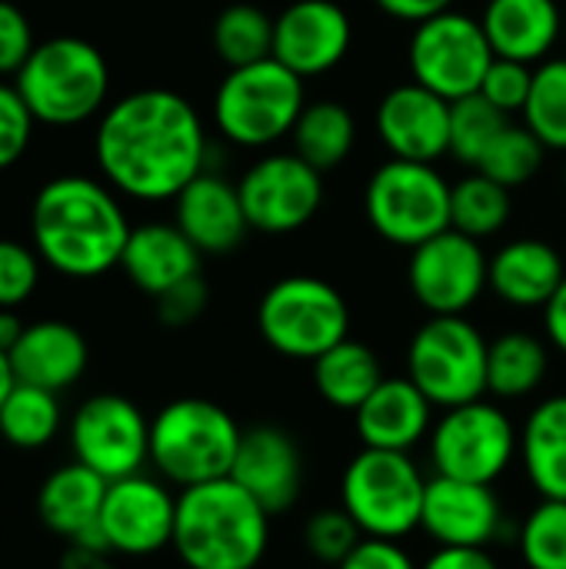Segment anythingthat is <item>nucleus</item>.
<instances>
[{
	"label": "nucleus",
	"mask_w": 566,
	"mask_h": 569,
	"mask_svg": "<svg viewBox=\"0 0 566 569\" xmlns=\"http://www.w3.org/2000/svg\"><path fill=\"white\" fill-rule=\"evenodd\" d=\"M93 153L103 180L140 203L177 200L207 170V133L190 100L173 90H133L100 113Z\"/></svg>",
	"instance_id": "1"
},
{
	"label": "nucleus",
	"mask_w": 566,
	"mask_h": 569,
	"mask_svg": "<svg viewBox=\"0 0 566 569\" xmlns=\"http://www.w3.org/2000/svg\"><path fill=\"white\" fill-rule=\"evenodd\" d=\"M130 230L113 187L93 177H57L30 207L37 257L70 280H93L120 267Z\"/></svg>",
	"instance_id": "2"
},
{
	"label": "nucleus",
	"mask_w": 566,
	"mask_h": 569,
	"mask_svg": "<svg viewBox=\"0 0 566 569\" xmlns=\"http://www.w3.org/2000/svg\"><path fill=\"white\" fill-rule=\"evenodd\" d=\"M173 553L187 569H257L270 547V513L234 480L177 493Z\"/></svg>",
	"instance_id": "3"
},
{
	"label": "nucleus",
	"mask_w": 566,
	"mask_h": 569,
	"mask_svg": "<svg viewBox=\"0 0 566 569\" xmlns=\"http://www.w3.org/2000/svg\"><path fill=\"white\" fill-rule=\"evenodd\" d=\"M244 430L214 400L180 397L150 420V467L177 490L224 480L234 470Z\"/></svg>",
	"instance_id": "4"
},
{
	"label": "nucleus",
	"mask_w": 566,
	"mask_h": 569,
	"mask_svg": "<svg viewBox=\"0 0 566 569\" xmlns=\"http://www.w3.org/2000/svg\"><path fill=\"white\" fill-rule=\"evenodd\" d=\"M13 77L33 120L47 127H77L97 117L110 93L103 53L80 37H50L37 43Z\"/></svg>",
	"instance_id": "5"
},
{
	"label": "nucleus",
	"mask_w": 566,
	"mask_h": 569,
	"mask_svg": "<svg viewBox=\"0 0 566 569\" xmlns=\"http://www.w3.org/2000/svg\"><path fill=\"white\" fill-rule=\"evenodd\" d=\"M307 107L304 77L267 57L247 67H230L214 93L217 130L247 150H264L294 133Z\"/></svg>",
	"instance_id": "6"
},
{
	"label": "nucleus",
	"mask_w": 566,
	"mask_h": 569,
	"mask_svg": "<svg viewBox=\"0 0 566 569\" xmlns=\"http://www.w3.org/2000/svg\"><path fill=\"white\" fill-rule=\"evenodd\" d=\"M430 477L404 450L364 447L340 477V507L364 537L404 540L420 530Z\"/></svg>",
	"instance_id": "7"
},
{
	"label": "nucleus",
	"mask_w": 566,
	"mask_h": 569,
	"mask_svg": "<svg viewBox=\"0 0 566 569\" xmlns=\"http://www.w3.org/2000/svg\"><path fill=\"white\" fill-rule=\"evenodd\" d=\"M257 330L274 353L314 363L350 337V307L334 283L297 273L267 287L257 307Z\"/></svg>",
	"instance_id": "8"
},
{
	"label": "nucleus",
	"mask_w": 566,
	"mask_h": 569,
	"mask_svg": "<svg viewBox=\"0 0 566 569\" xmlns=\"http://www.w3.org/2000/svg\"><path fill=\"white\" fill-rule=\"evenodd\" d=\"M364 213L377 237L414 250L450 230V183L434 163L394 157L370 173Z\"/></svg>",
	"instance_id": "9"
},
{
	"label": "nucleus",
	"mask_w": 566,
	"mask_h": 569,
	"mask_svg": "<svg viewBox=\"0 0 566 569\" xmlns=\"http://www.w3.org/2000/svg\"><path fill=\"white\" fill-rule=\"evenodd\" d=\"M437 477L467 483H497L520 453V430L510 413L490 400L444 410L427 437Z\"/></svg>",
	"instance_id": "10"
},
{
	"label": "nucleus",
	"mask_w": 566,
	"mask_h": 569,
	"mask_svg": "<svg viewBox=\"0 0 566 569\" xmlns=\"http://www.w3.org/2000/svg\"><path fill=\"white\" fill-rule=\"evenodd\" d=\"M487 350L467 317H430L407 347V377L437 410L474 403L487 397Z\"/></svg>",
	"instance_id": "11"
},
{
	"label": "nucleus",
	"mask_w": 566,
	"mask_h": 569,
	"mask_svg": "<svg viewBox=\"0 0 566 569\" xmlns=\"http://www.w3.org/2000/svg\"><path fill=\"white\" fill-rule=\"evenodd\" d=\"M407 60L420 87L454 103L480 90L494 63V47L477 17L450 7L414 27Z\"/></svg>",
	"instance_id": "12"
},
{
	"label": "nucleus",
	"mask_w": 566,
	"mask_h": 569,
	"mask_svg": "<svg viewBox=\"0 0 566 569\" xmlns=\"http://www.w3.org/2000/svg\"><path fill=\"white\" fill-rule=\"evenodd\" d=\"M70 450L107 483L123 480L150 463V420L120 393H93L73 410Z\"/></svg>",
	"instance_id": "13"
},
{
	"label": "nucleus",
	"mask_w": 566,
	"mask_h": 569,
	"mask_svg": "<svg viewBox=\"0 0 566 569\" xmlns=\"http://www.w3.org/2000/svg\"><path fill=\"white\" fill-rule=\"evenodd\" d=\"M407 283L430 317H464L490 287V257L480 240L450 227L410 250Z\"/></svg>",
	"instance_id": "14"
},
{
	"label": "nucleus",
	"mask_w": 566,
	"mask_h": 569,
	"mask_svg": "<svg viewBox=\"0 0 566 569\" xmlns=\"http://www.w3.org/2000/svg\"><path fill=\"white\" fill-rule=\"evenodd\" d=\"M250 230L294 233L324 207V173L297 153L260 157L237 183Z\"/></svg>",
	"instance_id": "15"
},
{
	"label": "nucleus",
	"mask_w": 566,
	"mask_h": 569,
	"mask_svg": "<svg viewBox=\"0 0 566 569\" xmlns=\"http://www.w3.org/2000/svg\"><path fill=\"white\" fill-rule=\"evenodd\" d=\"M177 497L167 480L130 473L107 483L97 530L113 557H153L173 543Z\"/></svg>",
	"instance_id": "16"
},
{
	"label": "nucleus",
	"mask_w": 566,
	"mask_h": 569,
	"mask_svg": "<svg viewBox=\"0 0 566 569\" xmlns=\"http://www.w3.org/2000/svg\"><path fill=\"white\" fill-rule=\"evenodd\" d=\"M354 43V23L334 0H297L274 17V60L297 77L334 70Z\"/></svg>",
	"instance_id": "17"
},
{
	"label": "nucleus",
	"mask_w": 566,
	"mask_h": 569,
	"mask_svg": "<svg viewBox=\"0 0 566 569\" xmlns=\"http://www.w3.org/2000/svg\"><path fill=\"white\" fill-rule=\"evenodd\" d=\"M420 530L437 547H490L504 530V507L490 483L430 477Z\"/></svg>",
	"instance_id": "18"
},
{
	"label": "nucleus",
	"mask_w": 566,
	"mask_h": 569,
	"mask_svg": "<svg viewBox=\"0 0 566 569\" xmlns=\"http://www.w3.org/2000/svg\"><path fill=\"white\" fill-rule=\"evenodd\" d=\"M377 133L390 157L434 163L450 153V100L417 80L400 83L377 103Z\"/></svg>",
	"instance_id": "19"
},
{
	"label": "nucleus",
	"mask_w": 566,
	"mask_h": 569,
	"mask_svg": "<svg viewBox=\"0 0 566 569\" xmlns=\"http://www.w3.org/2000/svg\"><path fill=\"white\" fill-rule=\"evenodd\" d=\"M230 477L270 513H287L304 490V453L294 433L274 423L244 430Z\"/></svg>",
	"instance_id": "20"
},
{
	"label": "nucleus",
	"mask_w": 566,
	"mask_h": 569,
	"mask_svg": "<svg viewBox=\"0 0 566 569\" xmlns=\"http://www.w3.org/2000/svg\"><path fill=\"white\" fill-rule=\"evenodd\" d=\"M173 210H177L173 223L187 233V240L200 253H214V257L234 253L250 233V220L244 213L237 183L210 170L193 177L177 193Z\"/></svg>",
	"instance_id": "21"
},
{
	"label": "nucleus",
	"mask_w": 566,
	"mask_h": 569,
	"mask_svg": "<svg viewBox=\"0 0 566 569\" xmlns=\"http://www.w3.org/2000/svg\"><path fill=\"white\" fill-rule=\"evenodd\" d=\"M434 410L437 407L410 377H384L380 387L357 407L354 427L364 447L410 453L430 437Z\"/></svg>",
	"instance_id": "22"
},
{
	"label": "nucleus",
	"mask_w": 566,
	"mask_h": 569,
	"mask_svg": "<svg viewBox=\"0 0 566 569\" xmlns=\"http://www.w3.org/2000/svg\"><path fill=\"white\" fill-rule=\"evenodd\" d=\"M7 357L17 383L63 393L83 377L90 350L77 327L63 320H37L27 323V330L20 333L17 347Z\"/></svg>",
	"instance_id": "23"
},
{
	"label": "nucleus",
	"mask_w": 566,
	"mask_h": 569,
	"mask_svg": "<svg viewBox=\"0 0 566 569\" xmlns=\"http://www.w3.org/2000/svg\"><path fill=\"white\" fill-rule=\"evenodd\" d=\"M480 23L494 57L520 60L530 67L554 53L566 30L557 0H487Z\"/></svg>",
	"instance_id": "24"
},
{
	"label": "nucleus",
	"mask_w": 566,
	"mask_h": 569,
	"mask_svg": "<svg viewBox=\"0 0 566 569\" xmlns=\"http://www.w3.org/2000/svg\"><path fill=\"white\" fill-rule=\"evenodd\" d=\"M200 250L177 223H140L130 230L120 267L127 280L153 300L200 273Z\"/></svg>",
	"instance_id": "25"
},
{
	"label": "nucleus",
	"mask_w": 566,
	"mask_h": 569,
	"mask_svg": "<svg viewBox=\"0 0 566 569\" xmlns=\"http://www.w3.org/2000/svg\"><path fill=\"white\" fill-rule=\"evenodd\" d=\"M564 277V257L537 237L510 240L490 257V290L517 310H544Z\"/></svg>",
	"instance_id": "26"
},
{
	"label": "nucleus",
	"mask_w": 566,
	"mask_h": 569,
	"mask_svg": "<svg viewBox=\"0 0 566 569\" xmlns=\"http://www.w3.org/2000/svg\"><path fill=\"white\" fill-rule=\"evenodd\" d=\"M103 497H107V480L73 460L67 467H57L40 483L37 513L50 533L63 537L67 543H77L97 533Z\"/></svg>",
	"instance_id": "27"
},
{
	"label": "nucleus",
	"mask_w": 566,
	"mask_h": 569,
	"mask_svg": "<svg viewBox=\"0 0 566 569\" xmlns=\"http://www.w3.org/2000/svg\"><path fill=\"white\" fill-rule=\"evenodd\" d=\"M517 460L544 500H566V393L540 400L527 413Z\"/></svg>",
	"instance_id": "28"
},
{
	"label": "nucleus",
	"mask_w": 566,
	"mask_h": 569,
	"mask_svg": "<svg viewBox=\"0 0 566 569\" xmlns=\"http://www.w3.org/2000/svg\"><path fill=\"white\" fill-rule=\"evenodd\" d=\"M380 380H384L380 357L367 343L350 337L314 360V387L320 400L330 403L334 410L357 413V407L380 387Z\"/></svg>",
	"instance_id": "29"
},
{
	"label": "nucleus",
	"mask_w": 566,
	"mask_h": 569,
	"mask_svg": "<svg viewBox=\"0 0 566 569\" xmlns=\"http://www.w3.org/2000/svg\"><path fill=\"white\" fill-rule=\"evenodd\" d=\"M550 350L527 330H510L490 340L487 350V393L497 400H524L547 380Z\"/></svg>",
	"instance_id": "30"
},
{
	"label": "nucleus",
	"mask_w": 566,
	"mask_h": 569,
	"mask_svg": "<svg viewBox=\"0 0 566 569\" xmlns=\"http://www.w3.org/2000/svg\"><path fill=\"white\" fill-rule=\"evenodd\" d=\"M294 153L320 173L340 167L357 143V120L340 100H314L294 123Z\"/></svg>",
	"instance_id": "31"
},
{
	"label": "nucleus",
	"mask_w": 566,
	"mask_h": 569,
	"mask_svg": "<svg viewBox=\"0 0 566 569\" xmlns=\"http://www.w3.org/2000/svg\"><path fill=\"white\" fill-rule=\"evenodd\" d=\"M60 433V400L50 390L13 383L0 403V437L17 450H43Z\"/></svg>",
	"instance_id": "32"
},
{
	"label": "nucleus",
	"mask_w": 566,
	"mask_h": 569,
	"mask_svg": "<svg viewBox=\"0 0 566 569\" xmlns=\"http://www.w3.org/2000/svg\"><path fill=\"white\" fill-rule=\"evenodd\" d=\"M510 210H514L510 190L480 170L450 183V227L474 240L497 237L507 227Z\"/></svg>",
	"instance_id": "33"
},
{
	"label": "nucleus",
	"mask_w": 566,
	"mask_h": 569,
	"mask_svg": "<svg viewBox=\"0 0 566 569\" xmlns=\"http://www.w3.org/2000/svg\"><path fill=\"white\" fill-rule=\"evenodd\" d=\"M214 50L227 67L274 57V17L257 3H230L214 20Z\"/></svg>",
	"instance_id": "34"
},
{
	"label": "nucleus",
	"mask_w": 566,
	"mask_h": 569,
	"mask_svg": "<svg viewBox=\"0 0 566 569\" xmlns=\"http://www.w3.org/2000/svg\"><path fill=\"white\" fill-rule=\"evenodd\" d=\"M520 117L547 150L566 153V57H547L534 67L530 100Z\"/></svg>",
	"instance_id": "35"
},
{
	"label": "nucleus",
	"mask_w": 566,
	"mask_h": 569,
	"mask_svg": "<svg viewBox=\"0 0 566 569\" xmlns=\"http://www.w3.org/2000/svg\"><path fill=\"white\" fill-rule=\"evenodd\" d=\"M507 123L510 117L480 93L454 100L450 103V153L460 163L477 170V163L494 147V140L507 130Z\"/></svg>",
	"instance_id": "36"
},
{
	"label": "nucleus",
	"mask_w": 566,
	"mask_h": 569,
	"mask_svg": "<svg viewBox=\"0 0 566 569\" xmlns=\"http://www.w3.org/2000/svg\"><path fill=\"white\" fill-rule=\"evenodd\" d=\"M547 147L537 140V133L527 123H507V130L494 140V147L484 153V160L477 163L480 173H487L490 180L504 183L507 190L530 183L540 167H544Z\"/></svg>",
	"instance_id": "37"
},
{
	"label": "nucleus",
	"mask_w": 566,
	"mask_h": 569,
	"mask_svg": "<svg viewBox=\"0 0 566 569\" xmlns=\"http://www.w3.org/2000/svg\"><path fill=\"white\" fill-rule=\"evenodd\" d=\"M520 560L527 569H566V500H544L520 520Z\"/></svg>",
	"instance_id": "38"
},
{
	"label": "nucleus",
	"mask_w": 566,
	"mask_h": 569,
	"mask_svg": "<svg viewBox=\"0 0 566 569\" xmlns=\"http://www.w3.org/2000/svg\"><path fill=\"white\" fill-rule=\"evenodd\" d=\"M360 540H364V533L344 507L317 510L304 523V547L317 563L340 567Z\"/></svg>",
	"instance_id": "39"
},
{
	"label": "nucleus",
	"mask_w": 566,
	"mask_h": 569,
	"mask_svg": "<svg viewBox=\"0 0 566 569\" xmlns=\"http://www.w3.org/2000/svg\"><path fill=\"white\" fill-rule=\"evenodd\" d=\"M40 263L37 250L17 240H0V310H17L30 300L40 283Z\"/></svg>",
	"instance_id": "40"
},
{
	"label": "nucleus",
	"mask_w": 566,
	"mask_h": 569,
	"mask_svg": "<svg viewBox=\"0 0 566 569\" xmlns=\"http://www.w3.org/2000/svg\"><path fill=\"white\" fill-rule=\"evenodd\" d=\"M530 87H534V67L530 63L494 57V63H490V70H487L477 93L487 97L507 117H514V113H524V107L530 100Z\"/></svg>",
	"instance_id": "41"
},
{
	"label": "nucleus",
	"mask_w": 566,
	"mask_h": 569,
	"mask_svg": "<svg viewBox=\"0 0 566 569\" xmlns=\"http://www.w3.org/2000/svg\"><path fill=\"white\" fill-rule=\"evenodd\" d=\"M33 113L13 83H0V170H10L30 147Z\"/></svg>",
	"instance_id": "42"
},
{
	"label": "nucleus",
	"mask_w": 566,
	"mask_h": 569,
	"mask_svg": "<svg viewBox=\"0 0 566 569\" xmlns=\"http://www.w3.org/2000/svg\"><path fill=\"white\" fill-rule=\"evenodd\" d=\"M33 30H30V20L27 13L10 3V0H0V77L7 73H17L27 57L33 53Z\"/></svg>",
	"instance_id": "43"
},
{
	"label": "nucleus",
	"mask_w": 566,
	"mask_h": 569,
	"mask_svg": "<svg viewBox=\"0 0 566 569\" xmlns=\"http://www.w3.org/2000/svg\"><path fill=\"white\" fill-rule=\"evenodd\" d=\"M207 297H210L207 283L197 273V277H190V280H183V283H177L157 297V317L163 327H190L207 310Z\"/></svg>",
	"instance_id": "44"
},
{
	"label": "nucleus",
	"mask_w": 566,
	"mask_h": 569,
	"mask_svg": "<svg viewBox=\"0 0 566 569\" xmlns=\"http://www.w3.org/2000/svg\"><path fill=\"white\" fill-rule=\"evenodd\" d=\"M337 569H420V563L400 547V540L364 537Z\"/></svg>",
	"instance_id": "45"
},
{
	"label": "nucleus",
	"mask_w": 566,
	"mask_h": 569,
	"mask_svg": "<svg viewBox=\"0 0 566 569\" xmlns=\"http://www.w3.org/2000/svg\"><path fill=\"white\" fill-rule=\"evenodd\" d=\"M420 569H500L487 547H437Z\"/></svg>",
	"instance_id": "46"
},
{
	"label": "nucleus",
	"mask_w": 566,
	"mask_h": 569,
	"mask_svg": "<svg viewBox=\"0 0 566 569\" xmlns=\"http://www.w3.org/2000/svg\"><path fill=\"white\" fill-rule=\"evenodd\" d=\"M374 3H377L387 17L404 20V23H414V27L454 7V0H374Z\"/></svg>",
	"instance_id": "47"
},
{
	"label": "nucleus",
	"mask_w": 566,
	"mask_h": 569,
	"mask_svg": "<svg viewBox=\"0 0 566 569\" xmlns=\"http://www.w3.org/2000/svg\"><path fill=\"white\" fill-rule=\"evenodd\" d=\"M544 330H547L550 347H557L566 357V277L544 307Z\"/></svg>",
	"instance_id": "48"
},
{
	"label": "nucleus",
	"mask_w": 566,
	"mask_h": 569,
	"mask_svg": "<svg viewBox=\"0 0 566 569\" xmlns=\"http://www.w3.org/2000/svg\"><path fill=\"white\" fill-rule=\"evenodd\" d=\"M60 569H117V567H113V553H110V550H97V547L70 543V547L60 553Z\"/></svg>",
	"instance_id": "49"
},
{
	"label": "nucleus",
	"mask_w": 566,
	"mask_h": 569,
	"mask_svg": "<svg viewBox=\"0 0 566 569\" xmlns=\"http://www.w3.org/2000/svg\"><path fill=\"white\" fill-rule=\"evenodd\" d=\"M27 330V323L20 320L17 310H0V350L10 353L20 340V333Z\"/></svg>",
	"instance_id": "50"
},
{
	"label": "nucleus",
	"mask_w": 566,
	"mask_h": 569,
	"mask_svg": "<svg viewBox=\"0 0 566 569\" xmlns=\"http://www.w3.org/2000/svg\"><path fill=\"white\" fill-rule=\"evenodd\" d=\"M13 383H17V380H13V370H10V357L0 350V403L7 400V393H10Z\"/></svg>",
	"instance_id": "51"
},
{
	"label": "nucleus",
	"mask_w": 566,
	"mask_h": 569,
	"mask_svg": "<svg viewBox=\"0 0 566 569\" xmlns=\"http://www.w3.org/2000/svg\"><path fill=\"white\" fill-rule=\"evenodd\" d=\"M564 183H566V167H564Z\"/></svg>",
	"instance_id": "52"
},
{
	"label": "nucleus",
	"mask_w": 566,
	"mask_h": 569,
	"mask_svg": "<svg viewBox=\"0 0 566 569\" xmlns=\"http://www.w3.org/2000/svg\"><path fill=\"white\" fill-rule=\"evenodd\" d=\"M257 569H260V567H257Z\"/></svg>",
	"instance_id": "53"
}]
</instances>
